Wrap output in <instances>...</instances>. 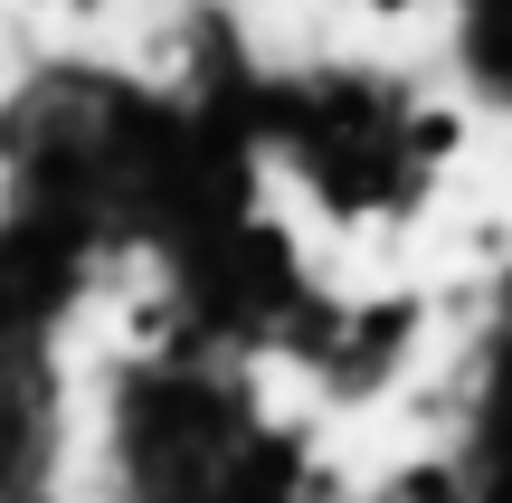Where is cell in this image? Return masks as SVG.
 I'll return each instance as SVG.
<instances>
[{
	"label": "cell",
	"instance_id": "obj_1",
	"mask_svg": "<svg viewBox=\"0 0 512 503\" xmlns=\"http://www.w3.org/2000/svg\"><path fill=\"white\" fill-rule=\"evenodd\" d=\"M456 143H465V114H446V105L418 114V152H456Z\"/></svg>",
	"mask_w": 512,
	"mask_h": 503
}]
</instances>
